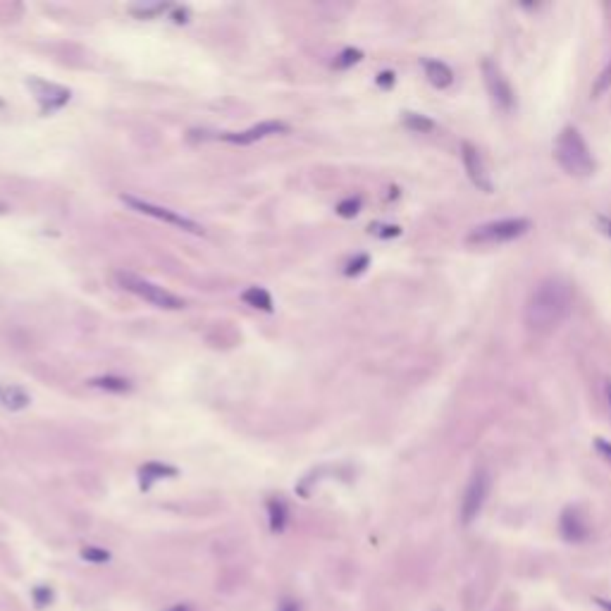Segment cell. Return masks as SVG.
Here are the masks:
<instances>
[{
  "mask_svg": "<svg viewBox=\"0 0 611 611\" xmlns=\"http://www.w3.org/2000/svg\"><path fill=\"white\" fill-rule=\"evenodd\" d=\"M533 229V222L528 217H504V220H492L485 225H478L468 232L466 241L478 244V246H494V244H506L521 239Z\"/></svg>",
  "mask_w": 611,
  "mask_h": 611,
  "instance_id": "3957f363",
  "label": "cell"
},
{
  "mask_svg": "<svg viewBox=\"0 0 611 611\" xmlns=\"http://www.w3.org/2000/svg\"><path fill=\"white\" fill-rule=\"evenodd\" d=\"M609 89H611V60L607 63V67H604V70H602L600 77H597L595 86H592V96H595V98H600L602 93H607Z\"/></svg>",
  "mask_w": 611,
  "mask_h": 611,
  "instance_id": "ffe728a7",
  "label": "cell"
},
{
  "mask_svg": "<svg viewBox=\"0 0 611 611\" xmlns=\"http://www.w3.org/2000/svg\"><path fill=\"white\" fill-rule=\"evenodd\" d=\"M187 17H189V12H187V10H177V12H174V22H177V24L187 22Z\"/></svg>",
  "mask_w": 611,
  "mask_h": 611,
  "instance_id": "4dcf8cb0",
  "label": "cell"
},
{
  "mask_svg": "<svg viewBox=\"0 0 611 611\" xmlns=\"http://www.w3.org/2000/svg\"><path fill=\"white\" fill-rule=\"evenodd\" d=\"M377 86H382V89H392V86H395V72H380L377 74Z\"/></svg>",
  "mask_w": 611,
  "mask_h": 611,
  "instance_id": "484cf974",
  "label": "cell"
},
{
  "mask_svg": "<svg viewBox=\"0 0 611 611\" xmlns=\"http://www.w3.org/2000/svg\"><path fill=\"white\" fill-rule=\"evenodd\" d=\"M3 210H5V208H3V206H0V213H3Z\"/></svg>",
  "mask_w": 611,
  "mask_h": 611,
  "instance_id": "e575fe53",
  "label": "cell"
},
{
  "mask_svg": "<svg viewBox=\"0 0 611 611\" xmlns=\"http://www.w3.org/2000/svg\"><path fill=\"white\" fill-rule=\"evenodd\" d=\"M81 556H84L86 561H93V563H105L108 559H110V554H108L105 549H96V547H86L84 552H81Z\"/></svg>",
  "mask_w": 611,
  "mask_h": 611,
  "instance_id": "603a6c76",
  "label": "cell"
},
{
  "mask_svg": "<svg viewBox=\"0 0 611 611\" xmlns=\"http://www.w3.org/2000/svg\"><path fill=\"white\" fill-rule=\"evenodd\" d=\"M604 395H607V404H609V409H611V380H607V382H604Z\"/></svg>",
  "mask_w": 611,
  "mask_h": 611,
  "instance_id": "d6a6232c",
  "label": "cell"
},
{
  "mask_svg": "<svg viewBox=\"0 0 611 611\" xmlns=\"http://www.w3.org/2000/svg\"><path fill=\"white\" fill-rule=\"evenodd\" d=\"M122 201H125L129 208L137 210V213L151 215V217H155V220H162V222H167V225H174V227L184 229V232L203 234V227H201V225H196L194 220H189V217L179 215V213H174V210H169V208H162V206H155V203L134 199V196H122Z\"/></svg>",
  "mask_w": 611,
  "mask_h": 611,
  "instance_id": "52a82bcc",
  "label": "cell"
},
{
  "mask_svg": "<svg viewBox=\"0 0 611 611\" xmlns=\"http://www.w3.org/2000/svg\"><path fill=\"white\" fill-rule=\"evenodd\" d=\"M241 301L244 303H249V306H254V308H261V310H273V298H270V294L266 289H261V287H251V289H246L241 294Z\"/></svg>",
  "mask_w": 611,
  "mask_h": 611,
  "instance_id": "5bb4252c",
  "label": "cell"
},
{
  "mask_svg": "<svg viewBox=\"0 0 611 611\" xmlns=\"http://www.w3.org/2000/svg\"><path fill=\"white\" fill-rule=\"evenodd\" d=\"M118 282H120L127 291H132V294L141 296V298H144V301H148V303L158 306V308H165V310H179V308H184V301H182L179 296L169 294V291H165L162 287H158V284L141 280V277H137V275L120 273V275H118Z\"/></svg>",
  "mask_w": 611,
  "mask_h": 611,
  "instance_id": "5b68a950",
  "label": "cell"
},
{
  "mask_svg": "<svg viewBox=\"0 0 611 611\" xmlns=\"http://www.w3.org/2000/svg\"><path fill=\"white\" fill-rule=\"evenodd\" d=\"M172 611H189V609H182V607H177V609H172Z\"/></svg>",
  "mask_w": 611,
  "mask_h": 611,
  "instance_id": "836d02e7",
  "label": "cell"
},
{
  "mask_svg": "<svg viewBox=\"0 0 611 611\" xmlns=\"http://www.w3.org/2000/svg\"><path fill=\"white\" fill-rule=\"evenodd\" d=\"M5 406H8L10 411H22L29 406V395H26L22 387H10V390L5 392Z\"/></svg>",
  "mask_w": 611,
  "mask_h": 611,
  "instance_id": "ac0fdd59",
  "label": "cell"
},
{
  "mask_svg": "<svg viewBox=\"0 0 611 611\" xmlns=\"http://www.w3.org/2000/svg\"><path fill=\"white\" fill-rule=\"evenodd\" d=\"M559 533L571 545H583L590 540V523L578 506H566L559 516Z\"/></svg>",
  "mask_w": 611,
  "mask_h": 611,
  "instance_id": "9c48e42d",
  "label": "cell"
},
{
  "mask_svg": "<svg viewBox=\"0 0 611 611\" xmlns=\"http://www.w3.org/2000/svg\"><path fill=\"white\" fill-rule=\"evenodd\" d=\"M461 160H464L466 174L471 177L473 184L478 187L480 192L492 194L494 192L492 177H490V172H487V167H485L483 155H480V151L471 144V141H464V144H461Z\"/></svg>",
  "mask_w": 611,
  "mask_h": 611,
  "instance_id": "ba28073f",
  "label": "cell"
},
{
  "mask_svg": "<svg viewBox=\"0 0 611 611\" xmlns=\"http://www.w3.org/2000/svg\"><path fill=\"white\" fill-rule=\"evenodd\" d=\"M368 263H370V258L368 256H356L354 261L349 263V266H346V270L344 273L349 275V277H354V275H361L365 268H368Z\"/></svg>",
  "mask_w": 611,
  "mask_h": 611,
  "instance_id": "7402d4cb",
  "label": "cell"
},
{
  "mask_svg": "<svg viewBox=\"0 0 611 611\" xmlns=\"http://www.w3.org/2000/svg\"><path fill=\"white\" fill-rule=\"evenodd\" d=\"M483 77H485L487 91H490V96L494 103H497V108H501L504 113H511L516 105V93H513L511 81L501 72V67L497 63H492L490 58L483 60Z\"/></svg>",
  "mask_w": 611,
  "mask_h": 611,
  "instance_id": "8992f818",
  "label": "cell"
},
{
  "mask_svg": "<svg viewBox=\"0 0 611 611\" xmlns=\"http://www.w3.org/2000/svg\"><path fill=\"white\" fill-rule=\"evenodd\" d=\"M33 597H36L38 607H46V604H51V590H46V588H38L36 592H33Z\"/></svg>",
  "mask_w": 611,
  "mask_h": 611,
  "instance_id": "83f0119b",
  "label": "cell"
},
{
  "mask_svg": "<svg viewBox=\"0 0 611 611\" xmlns=\"http://www.w3.org/2000/svg\"><path fill=\"white\" fill-rule=\"evenodd\" d=\"M91 387H98V390H108V392H129L132 390V382L125 377H113V375H105V377H93L89 380Z\"/></svg>",
  "mask_w": 611,
  "mask_h": 611,
  "instance_id": "9a60e30c",
  "label": "cell"
},
{
  "mask_svg": "<svg viewBox=\"0 0 611 611\" xmlns=\"http://www.w3.org/2000/svg\"><path fill=\"white\" fill-rule=\"evenodd\" d=\"M490 487H492L490 471H487V468H478V471L471 475V480H468V485L464 490V499H461V523H464V526H471L480 516L487 497H490Z\"/></svg>",
  "mask_w": 611,
  "mask_h": 611,
  "instance_id": "277c9868",
  "label": "cell"
},
{
  "mask_svg": "<svg viewBox=\"0 0 611 611\" xmlns=\"http://www.w3.org/2000/svg\"><path fill=\"white\" fill-rule=\"evenodd\" d=\"M595 449L600 451L602 456L607 459V461H611V442H607V439H602V437H600V439H597V442H595Z\"/></svg>",
  "mask_w": 611,
  "mask_h": 611,
  "instance_id": "4316f807",
  "label": "cell"
},
{
  "mask_svg": "<svg viewBox=\"0 0 611 611\" xmlns=\"http://www.w3.org/2000/svg\"><path fill=\"white\" fill-rule=\"evenodd\" d=\"M280 611H298V607H296V602H282Z\"/></svg>",
  "mask_w": 611,
  "mask_h": 611,
  "instance_id": "1f68e13d",
  "label": "cell"
},
{
  "mask_svg": "<svg viewBox=\"0 0 611 611\" xmlns=\"http://www.w3.org/2000/svg\"><path fill=\"white\" fill-rule=\"evenodd\" d=\"M287 125H284V122H275V120H270V122H261V125H256V127H251V129H246V132H239V134H225V141H229V144H239V146H249V144H254V141H258V139H266V137H273V134H284L287 132Z\"/></svg>",
  "mask_w": 611,
  "mask_h": 611,
  "instance_id": "8fae6325",
  "label": "cell"
},
{
  "mask_svg": "<svg viewBox=\"0 0 611 611\" xmlns=\"http://www.w3.org/2000/svg\"><path fill=\"white\" fill-rule=\"evenodd\" d=\"M172 475H177V471H174L172 466H165V464H146L144 468H141V487H144V490H148V485H151L153 480H158V478H172Z\"/></svg>",
  "mask_w": 611,
  "mask_h": 611,
  "instance_id": "4fadbf2b",
  "label": "cell"
},
{
  "mask_svg": "<svg viewBox=\"0 0 611 611\" xmlns=\"http://www.w3.org/2000/svg\"><path fill=\"white\" fill-rule=\"evenodd\" d=\"M358 210H361V199H344L337 206V213L342 217H354L358 215Z\"/></svg>",
  "mask_w": 611,
  "mask_h": 611,
  "instance_id": "44dd1931",
  "label": "cell"
},
{
  "mask_svg": "<svg viewBox=\"0 0 611 611\" xmlns=\"http://www.w3.org/2000/svg\"><path fill=\"white\" fill-rule=\"evenodd\" d=\"M573 310V289L559 277H547L531 291L526 303V325L538 335H549L566 323Z\"/></svg>",
  "mask_w": 611,
  "mask_h": 611,
  "instance_id": "6da1fadb",
  "label": "cell"
},
{
  "mask_svg": "<svg viewBox=\"0 0 611 611\" xmlns=\"http://www.w3.org/2000/svg\"><path fill=\"white\" fill-rule=\"evenodd\" d=\"M554 158L563 167V172H568L571 177L585 179L595 172L592 151H590L588 141L583 139V134L575 127H566L556 137Z\"/></svg>",
  "mask_w": 611,
  "mask_h": 611,
  "instance_id": "7a4b0ae2",
  "label": "cell"
},
{
  "mask_svg": "<svg viewBox=\"0 0 611 611\" xmlns=\"http://www.w3.org/2000/svg\"><path fill=\"white\" fill-rule=\"evenodd\" d=\"M29 86L36 93V100L41 103V110L43 113H53L58 108H63L67 100H70V91L63 89V86H56V84H48V81H38V79H31Z\"/></svg>",
  "mask_w": 611,
  "mask_h": 611,
  "instance_id": "30bf717a",
  "label": "cell"
},
{
  "mask_svg": "<svg viewBox=\"0 0 611 611\" xmlns=\"http://www.w3.org/2000/svg\"><path fill=\"white\" fill-rule=\"evenodd\" d=\"M404 125L411 129V132H418V134H425V132H432L434 122L425 115H418V113H404Z\"/></svg>",
  "mask_w": 611,
  "mask_h": 611,
  "instance_id": "e0dca14e",
  "label": "cell"
},
{
  "mask_svg": "<svg viewBox=\"0 0 611 611\" xmlns=\"http://www.w3.org/2000/svg\"><path fill=\"white\" fill-rule=\"evenodd\" d=\"M597 225H600L602 234H607L609 239H611V217H607V215H600V217H597Z\"/></svg>",
  "mask_w": 611,
  "mask_h": 611,
  "instance_id": "f1b7e54d",
  "label": "cell"
},
{
  "mask_svg": "<svg viewBox=\"0 0 611 611\" xmlns=\"http://www.w3.org/2000/svg\"><path fill=\"white\" fill-rule=\"evenodd\" d=\"M423 70H425V77L427 81H430L432 86H437V89H446V86L454 84V72L451 67L442 63V60H430L425 58L423 60Z\"/></svg>",
  "mask_w": 611,
  "mask_h": 611,
  "instance_id": "7c38bea8",
  "label": "cell"
},
{
  "mask_svg": "<svg viewBox=\"0 0 611 611\" xmlns=\"http://www.w3.org/2000/svg\"><path fill=\"white\" fill-rule=\"evenodd\" d=\"M268 513H270V531L282 533L284 526H287V506H284L282 501L273 499L268 504Z\"/></svg>",
  "mask_w": 611,
  "mask_h": 611,
  "instance_id": "2e32d148",
  "label": "cell"
},
{
  "mask_svg": "<svg viewBox=\"0 0 611 611\" xmlns=\"http://www.w3.org/2000/svg\"><path fill=\"white\" fill-rule=\"evenodd\" d=\"M370 232L377 234V236H382V239H390V236L402 234V227H397V225H372Z\"/></svg>",
  "mask_w": 611,
  "mask_h": 611,
  "instance_id": "cb8c5ba5",
  "label": "cell"
},
{
  "mask_svg": "<svg viewBox=\"0 0 611 611\" xmlns=\"http://www.w3.org/2000/svg\"><path fill=\"white\" fill-rule=\"evenodd\" d=\"M595 604L604 611H611V600H604V597H595Z\"/></svg>",
  "mask_w": 611,
  "mask_h": 611,
  "instance_id": "f546056e",
  "label": "cell"
},
{
  "mask_svg": "<svg viewBox=\"0 0 611 611\" xmlns=\"http://www.w3.org/2000/svg\"><path fill=\"white\" fill-rule=\"evenodd\" d=\"M361 58H363V53L358 48H346V51L339 53V58L335 60V67H337V70H346V67L361 63Z\"/></svg>",
  "mask_w": 611,
  "mask_h": 611,
  "instance_id": "d6986e66",
  "label": "cell"
},
{
  "mask_svg": "<svg viewBox=\"0 0 611 611\" xmlns=\"http://www.w3.org/2000/svg\"><path fill=\"white\" fill-rule=\"evenodd\" d=\"M162 10H167V5L162 3V5H151V8H134V15L137 17H144V19H148V17H155V15H160Z\"/></svg>",
  "mask_w": 611,
  "mask_h": 611,
  "instance_id": "d4e9b609",
  "label": "cell"
}]
</instances>
